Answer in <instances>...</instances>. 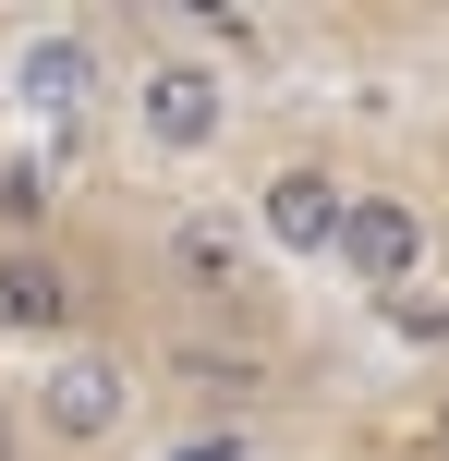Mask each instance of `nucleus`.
<instances>
[{
  "label": "nucleus",
  "instance_id": "obj_1",
  "mask_svg": "<svg viewBox=\"0 0 449 461\" xmlns=\"http://www.w3.org/2000/svg\"><path fill=\"white\" fill-rule=\"evenodd\" d=\"M134 413H146V365H134L121 340H73V352H49L37 389H24V438L61 449V461L121 449V438H134Z\"/></svg>",
  "mask_w": 449,
  "mask_h": 461
},
{
  "label": "nucleus",
  "instance_id": "obj_2",
  "mask_svg": "<svg viewBox=\"0 0 449 461\" xmlns=\"http://www.w3.org/2000/svg\"><path fill=\"white\" fill-rule=\"evenodd\" d=\"M121 122H134V146L170 158V170L219 158V134H231V73H219V49H194V37L146 49L134 86H121Z\"/></svg>",
  "mask_w": 449,
  "mask_h": 461
},
{
  "label": "nucleus",
  "instance_id": "obj_3",
  "mask_svg": "<svg viewBox=\"0 0 449 461\" xmlns=\"http://www.w3.org/2000/svg\"><path fill=\"white\" fill-rule=\"evenodd\" d=\"M158 267H170L183 303L231 316V340L256 328V230H243V207H170L158 219Z\"/></svg>",
  "mask_w": 449,
  "mask_h": 461
},
{
  "label": "nucleus",
  "instance_id": "obj_4",
  "mask_svg": "<svg viewBox=\"0 0 449 461\" xmlns=\"http://www.w3.org/2000/svg\"><path fill=\"white\" fill-rule=\"evenodd\" d=\"M340 267H353V292L377 303V292H413L426 279V255H437V219L413 207L401 183H353V207H340Z\"/></svg>",
  "mask_w": 449,
  "mask_h": 461
},
{
  "label": "nucleus",
  "instance_id": "obj_5",
  "mask_svg": "<svg viewBox=\"0 0 449 461\" xmlns=\"http://www.w3.org/2000/svg\"><path fill=\"white\" fill-rule=\"evenodd\" d=\"M340 207H353V183H340V170L316 158V146H292V158L256 183L243 230H256V255H292V267H316V255L340 243Z\"/></svg>",
  "mask_w": 449,
  "mask_h": 461
},
{
  "label": "nucleus",
  "instance_id": "obj_6",
  "mask_svg": "<svg viewBox=\"0 0 449 461\" xmlns=\"http://www.w3.org/2000/svg\"><path fill=\"white\" fill-rule=\"evenodd\" d=\"M97 316L85 267L61 243H0V340H37V352H73Z\"/></svg>",
  "mask_w": 449,
  "mask_h": 461
},
{
  "label": "nucleus",
  "instance_id": "obj_7",
  "mask_svg": "<svg viewBox=\"0 0 449 461\" xmlns=\"http://www.w3.org/2000/svg\"><path fill=\"white\" fill-rule=\"evenodd\" d=\"M158 376H170L207 425H243V413L267 401V352H256V340H207V328H183V340L158 352Z\"/></svg>",
  "mask_w": 449,
  "mask_h": 461
},
{
  "label": "nucleus",
  "instance_id": "obj_8",
  "mask_svg": "<svg viewBox=\"0 0 449 461\" xmlns=\"http://www.w3.org/2000/svg\"><path fill=\"white\" fill-rule=\"evenodd\" d=\"M13 110H24V122H49V134H73V122L97 110V49L73 37V24H49V37H24V49H13Z\"/></svg>",
  "mask_w": 449,
  "mask_h": 461
},
{
  "label": "nucleus",
  "instance_id": "obj_9",
  "mask_svg": "<svg viewBox=\"0 0 449 461\" xmlns=\"http://www.w3.org/2000/svg\"><path fill=\"white\" fill-rule=\"evenodd\" d=\"M49 219H61V170L49 158H0V243H49Z\"/></svg>",
  "mask_w": 449,
  "mask_h": 461
},
{
  "label": "nucleus",
  "instance_id": "obj_10",
  "mask_svg": "<svg viewBox=\"0 0 449 461\" xmlns=\"http://www.w3.org/2000/svg\"><path fill=\"white\" fill-rule=\"evenodd\" d=\"M364 316H377L401 352H449V292H437V279H413V292H377Z\"/></svg>",
  "mask_w": 449,
  "mask_h": 461
},
{
  "label": "nucleus",
  "instance_id": "obj_11",
  "mask_svg": "<svg viewBox=\"0 0 449 461\" xmlns=\"http://www.w3.org/2000/svg\"><path fill=\"white\" fill-rule=\"evenodd\" d=\"M170 461H243V425H207V438H183Z\"/></svg>",
  "mask_w": 449,
  "mask_h": 461
},
{
  "label": "nucleus",
  "instance_id": "obj_12",
  "mask_svg": "<svg viewBox=\"0 0 449 461\" xmlns=\"http://www.w3.org/2000/svg\"><path fill=\"white\" fill-rule=\"evenodd\" d=\"M0 461H24V401L0 389Z\"/></svg>",
  "mask_w": 449,
  "mask_h": 461
},
{
  "label": "nucleus",
  "instance_id": "obj_13",
  "mask_svg": "<svg viewBox=\"0 0 449 461\" xmlns=\"http://www.w3.org/2000/svg\"><path fill=\"white\" fill-rule=\"evenodd\" d=\"M437 461H449V389H437Z\"/></svg>",
  "mask_w": 449,
  "mask_h": 461
},
{
  "label": "nucleus",
  "instance_id": "obj_14",
  "mask_svg": "<svg viewBox=\"0 0 449 461\" xmlns=\"http://www.w3.org/2000/svg\"><path fill=\"white\" fill-rule=\"evenodd\" d=\"M353 461H364V449H353Z\"/></svg>",
  "mask_w": 449,
  "mask_h": 461
}]
</instances>
